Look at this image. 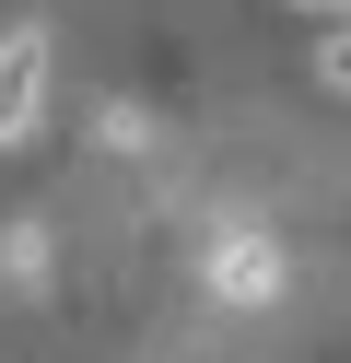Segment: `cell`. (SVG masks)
<instances>
[{"label": "cell", "instance_id": "obj_1", "mask_svg": "<svg viewBox=\"0 0 351 363\" xmlns=\"http://www.w3.org/2000/svg\"><path fill=\"white\" fill-rule=\"evenodd\" d=\"M47 118V35H0V141Z\"/></svg>", "mask_w": 351, "mask_h": 363}, {"label": "cell", "instance_id": "obj_2", "mask_svg": "<svg viewBox=\"0 0 351 363\" xmlns=\"http://www.w3.org/2000/svg\"><path fill=\"white\" fill-rule=\"evenodd\" d=\"M211 293H223V305H269L281 293V246L269 235H223L211 246Z\"/></svg>", "mask_w": 351, "mask_h": 363}, {"label": "cell", "instance_id": "obj_3", "mask_svg": "<svg viewBox=\"0 0 351 363\" xmlns=\"http://www.w3.org/2000/svg\"><path fill=\"white\" fill-rule=\"evenodd\" d=\"M316 82H328V94H351V24H340V35L316 48Z\"/></svg>", "mask_w": 351, "mask_h": 363}, {"label": "cell", "instance_id": "obj_4", "mask_svg": "<svg viewBox=\"0 0 351 363\" xmlns=\"http://www.w3.org/2000/svg\"><path fill=\"white\" fill-rule=\"evenodd\" d=\"M293 12H340V24H351V0H293Z\"/></svg>", "mask_w": 351, "mask_h": 363}]
</instances>
